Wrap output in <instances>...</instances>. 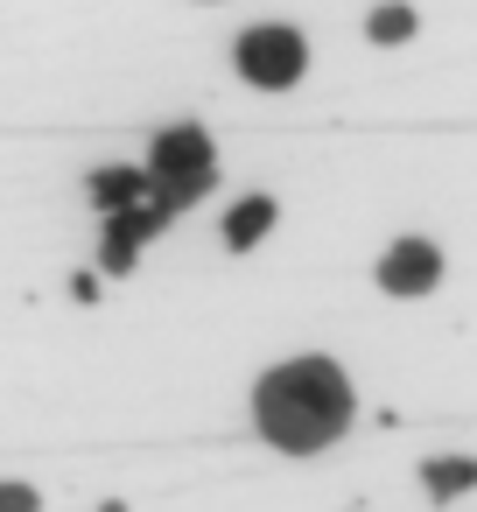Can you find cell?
Returning a JSON list of instances; mask_svg holds the SVG:
<instances>
[{"mask_svg":"<svg viewBox=\"0 0 477 512\" xmlns=\"http://www.w3.org/2000/svg\"><path fill=\"white\" fill-rule=\"evenodd\" d=\"M421 22H414V8H407V0H379V8L365 15V36L372 43H407Z\"/></svg>","mask_w":477,"mask_h":512,"instance_id":"9c48e42d","label":"cell"},{"mask_svg":"<svg viewBox=\"0 0 477 512\" xmlns=\"http://www.w3.org/2000/svg\"><path fill=\"white\" fill-rule=\"evenodd\" d=\"M421 491L435 505H449L456 491H477V456H435V463H421Z\"/></svg>","mask_w":477,"mask_h":512,"instance_id":"ba28073f","label":"cell"},{"mask_svg":"<svg viewBox=\"0 0 477 512\" xmlns=\"http://www.w3.org/2000/svg\"><path fill=\"white\" fill-rule=\"evenodd\" d=\"M351 379L337 358H288L253 386V428L288 449V456H316L351 428Z\"/></svg>","mask_w":477,"mask_h":512,"instance_id":"6da1fadb","label":"cell"},{"mask_svg":"<svg viewBox=\"0 0 477 512\" xmlns=\"http://www.w3.org/2000/svg\"><path fill=\"white\" fill-rule=\"evenodd\" d=\"M0 512H43V498L29 484H0Z\"/></svg>","mask_w":477,"mask_h":512,"instance_id":"30bf717a","label":"cell"},{"mask_svg":"<svg viewBox=\"0 0 477 512\" xmlns=\"http://www.w3.org/2000/svg\"><path fill=\"white\" fill-rule=\"evenodd\" d=\"M379 288L386 295H428L435 281H442V246L435 239H421V232H407V239H393L386 253H379Z\"/></svg>","mask_w":477,"mask_h":512,"instance_id":"5b68a950","label":"cell"},{"mask_svg":"<svg viewBox=\"0 0 477 512\" xmlns=\"http://www.w3.org/2000/svg\"><path fill=\"white\" fill-rule=\"evenodd\" d=\"M169 218H176V204H169V197H155V190H148L141 204L113 211V218H106V246H99V267H106V274H127V267L141 260V246L169 232Z\"/></svg>","mask_w":477,"mask_h":512,"instance_id":"277c9868","label":"cell"},{"mask_svg":"<svg viewBox=\"0 0 477 512\" xmlns=\"http://www.w3.org/2000/svg\"><path fill=\"white\" fill-rule=\"evenodd\" d=\"M274 218H281L274 197H239V204L225 211V246H232V253H253V246L274 232Z\"/></svg>","mask_w":477,"mask_h":512,"instance_id":"52a82bcc","label":"cell"},{"mask_svg":"<svg viewBox=\"0 0 477 512\" xmlns=\"http://www.w3.org/2000/svg\"><path fill=\"white\" fill-rule=\"evenodd\" d=\"M155 183H148V169H127V162H106V169H92V183H85V197L113 218V211H127V204H141Z\"/></svg>","mask_w":477,"mask_h":512,"instance_id":"8992f818","label":"cell"},{"mask_svg":"<svg viewBox=\"0 0 477 512\" xmlns=\"http://www.w3.org/2000/svg\"><path fill=\"white\" fill-rule=\"evenodd\" d=\"M232 57H239V78H246L253 92H288V85H302V71H309V36L288 29V22H253Z\"/></svg>","mask_w":477,"mask_h":512,"instance_id":"3957f363","label":"cell"},{"mask_svg":"<svg viewBox=\"0 0 477 512\" xmlns=\"http://www.w3.org/2000/svg\"><path fill=\"white\" fill-rule=\"evenodd\" d=\"M148 183H155V197H169L176 211L197 204V197H211V183H218V148H211V134H204L197 120L162 127L155 148H148Z\"/></svg>","mask_w":477,"mask_h":512,"instance_id":"7a4b0ae2","label":"cell"}]
</instances>
